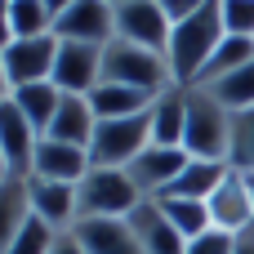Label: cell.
Returning <instances> with one entry per match:
<instances>
[{"instance_id": "6da1fadb", "label": "cell", "mask_w": 254, "mask_h": 254, "mask_svg": "<svg viewBox=\"0 0 254 254\" xmlns=\"http://www.w3.org/2000/svg\"><path fill=\"white\" fill-rule=\"evenodd\" d=\"M223 36H228V27H223L219 0H210L201 13H192V18H183V22H174L170 45H165V63H170V71H174V85H196L201 71H205V63H210L214 49L223 45Z\"/></svg>"}, {"instance_id": "7a4b0ae2", "label": "cell", "mask_w": 254, "mask_h": 254, "mask_svg": "<svg viewBox=\"0 0 254 254\" xmlns=\"http://www.w3.org/2000/svg\"><path fill=\"white\" fill-rule=\"evenodd\" d=\"M183 152L196 161H223L232 152V112L201 85H188V125H183Z\"/></svg>"}, {"instance_id": "3957f363", "label": "cell", "mask_w": 254, "mask_h": 254, "mask_svg": "<svg viewBox=\"0 0 254 254\" xmlns=\"http://www.w3.org/2000/svg\"><path fill=\"white\" fill-rule=\"evenodd\" d=\"M76 201H80V219H129L147 196L134 188L129 170L94 165V170L76 183Z\"/></svg>"}, {"instance_id": "277c9868", "label": "cell", "mask_w": 254, "mask_h": 254, "mask_svg": "<svg viewBox=\"0 0 254 254\" xmlns=\"http://www.w3.org/2000/svg\"><path fill=\"white\" fill-rule=\"evenodd\" d=\"M103 85H129V89H147V94H165L174 85V71L165 63V54L138 49L129 40H112L103 49Z\"/></svg>"}, {"instance_id": "5b68a950", "label": "cell", "mask_w": 254, "mask_h": 254, "mask_svg": "<svg viewBox=\"0 0 254 254\" xmlns=\"http://www.w3.org/2000/svg\"><path fill=\"white\" fill-rule=\"evenodd\" d=\"M143 147H152V112L125 116V121H98V129L89 138V161L107 165V170H125L138 161Z\"/></svg>"}, {"instance_id": "8992f818", "label": "cell", "mask_w": 254, "mask_h": 254, "mask_svg": "<svg viewBox=\"0 0 254 254\" xmlns=\"http://www.w3.org/2000/svg\"><path fill=\"white\" fill-rule=\"evenodd\" d=\"M9 89H27V85H45L54 80V63H58V36H36V40H9L0 49Z\"/></svg>"}, {"instance_id": "52a82bcc", "label": "cell", "mask_w": 254, "mask_h": 254, "mask_svg": "<svg viewBox=\"0 0 254 254\" xmlns=\"http://www.w3.org/2000/svg\"><path fill=\"white\" fill-rule=\"evenodd\" d=\"M54 36L71 45H98L107 49L116 40V9L107 0H76L54 18Z\"/></svg>"}, {"instance_id": "ba28073f", "label": "cell", "mask_w": 254, "mask_h": 254, "mask_svg": "<svg viewBox=\"0 0 254 254\" xmlns=\"http://www.w3.org/2000/svg\"><path fill=\"white\" fill-rule=\"evenodd\" d=\"M210 210V228L214 232H228V237H241L246 228H254V192H250V174L241 170H228L223 183L214 188V196L205 201Z\"/></svg>"}, {"instance_id": "9c48e42d", "label": "cell", "mask_w": 254, "mask_h": 254, "mask_svg": "<svg viewBox=\"0 0 254 254\" xmlns=\"http://www.w3.org/2000/svg\"><path fill=\"white\" fill-rule=\"evenodd\" d=\"M170 31H174V22L165 18V9L156 0H129V4L116 9V40H129L138 49L165 54Z\"/></svg>"}, {"instance_id": "30bf717a", "label": "cell", "mask_w": 254, "mask_h": 254, "mask_svg": "<svg viewBox=\"0 0 254 254\" xmlns=\"http://www.w3.org/2000/svg\"><path fill=\"white\" fill-rule=\"evenodd\" d=\"M27 201H31V219H40L49 232L67 237L80 223V201L71 183H49V179H27Z\"/></svg>"}, {"instance_id": "8fae6325", "label": "cell", "mask_w": 254, "mask_h": 254, "mask_svg": "<svg viewBox=\"0 0 254 254\" xmlns=\"http://www.w3.org/2000/svg\"><path fill=\"white\" fill-rule=\"evenodd\" d=\"M54 85L63 94H94L103 85V49L98 45H71L58 40V63H54Z\"/></svg>"}, {"instance_id": "7c38bea8", "label": "cell", "mask_w": 254, "mask_h": 254, "mask_svg": "<svg viewBox=\"0 0 254 254\" xmlns=\"http://www.w3.org/2000/svg\"><path fill=\"white\" fill-rule=\"evenodd\" d=\"M192 156L183 152V147H143L138 152V161L134 165H125L129 170V179H134V188L147 196V201H156V196H165L170 188H174V179L183 174V165H188Z\"/></svg>"}, {"instance_id": "4fadbf2b", "label": "cell", "mask_w": 254, "mask_h": 254, "mask_svg": "<svg viewBox=\"0 0 254 254\" xmlns=\"http://www.w3.org/2000/svg\"><path fill=\"white\" fill-rule=\"evenodd\" d=\"M89 170H94L89 147H71V143H58V138H40L36 143L31 179H49V183H71L76 188Z\"/></svg>"}, {"instance_id": "5bb4252c", "label": "cell", "mask_w": 254, "mask_h": 254, "mask_svg": "<svg viewBox=\"0 0 254 254\" xmlns=\"http://www.w3.org/2000/svg\"><path fill=\"white\" fill-rule=\"evenodd\" d=\"M36 143H40V129L13 103H0V156H4V165H9L13 179H31Z\"/></svg>"}, {"instance_id": "9a60e30c", "label": "cell", "mask_w": 254, "mask_h": 254, "mask_svg": "<svg viewBox=\"0 0 254 254\" xmlns=\"http://www.w3.org/2000/svg\"><path fill=\"white\" fill-rule=\"evenodd\" d=\"M125 223H129V232H134L138 254H188V241L174 232V223L161 214L156 201H143Z\"/></svg>"}, {"instance_id": "2e32d148", "label": "cell", "mask_w": 254, "mask_h": 254, "mask_svg": "<svg viewBox=\"0 0 254 254\" xmlns=\"http://www.w3.org/2000/svg\"><path fill=\"white\" fill-rule=\"evenodd\" d=\"M94 129H98L94 103L85 94H63V103H58L49 129H45V138H58V143H71V147H89Z\"/></svg>"}, {"instance_id": "e0dca14e", "label": "cell", "mask_w": 254, "mask_h": 254, "mask_svg": "<svg viewBox=\"0 0 254 254\" xmlns=\"http://www.w3.org/2000/svg\"><path fill=\"white\" fill-rule=\"evenodd\" d=\"M71 237L80 241L85 254H138L125 219H80Z\"/></svg>"}, {"instance_id": "ac0fdd59", "label": "cell", "mask_w": 254, "mask_h": 254, "mask_svg": "<svg viewBox=\"0 0 254 254\" xmlns=\"http://www.w3.org/2000/svg\"><path fill=\"white\" fill-rule=\"evenodd\" d=\"M183 125H188V85H170L152 103V143L183 147Z\"/></svg>"}, {"instance_id": "d6986e66", "label": "cell", "mask_w": 254, "mask_h": 254, "mask_svg": "<svg viewBox=\"0 0 254 254\" xmlns=\"http://www.w3.org/2000/svg\"><path fill=\"white\" fill-rule=\"evenodd\" d=\"M156 98H161V94L129 89V85H98V89L89 94V103H94L98 121H125V116H143V112H152V103H156Z\"/></svg>"}, {"instance_id": "ffe728a7", "label": "cell", "mask_w": 254, "mask_h": 254, "mask_svg": "<svg viewBox=\"0 0 254 254\" xmlns=\"http://www.w3.org/2000/svg\"><path fill=\"white\" fill-rule=\"evenodd\" d=\"M31 223V201H27V179H9L0 188V254L18 241V232Z\"/></svg>"}, {"instance_id": "44dd1931", "label": "cell", "mask_w": 254, "mask_h": 254, "mask_svg": "<svg viewBox=\"0 0 254 254\" xmlns=\"http://www.w3.org/2000/svg\"><path fill=\"white\" fill-rule=\"evenodd\" d=\"M232 165H223V161H188L183 165V174L174 179V188L165 192V196H188V201H210L214 196V188L223 183V174H228Z\"/></svg>"}, {"instance_id": "7402d4cb", "label": "cell", "mask_w": 254, "mask_h": 254, "mask_svg": "<svg viewBox=\"0 0 254 254\" xmlns=\"http://www.w3.org/2000/svg\"><path fill=\"white\" fill-rule=\"evenodd\" d=\"M254 63V40L246 36H223V45L214 49V58L205 63V71H201V89H210V85H219V80H228V76H237L241 67H250Z\"/></svg>"}, {"instance_id": "603a6c76", "label": "cell", "mask_w": 254, "mask_h": 254, "mask_svg": "<svg viewBox=\"0 0 254 254\" xmlns=\"http://www.w3.org/2000/svg\"><path fill=\"white\" fill-rule=\"evenodd\" d=\"M9 103L40 129V138H45V129H49V121H54V112H58V103H63V89L54 85V80H45V85H27V89H13L9 94Z\"/></svg>"}, {"instance_id": "cb8c5ba5", "label": "cell", "mask_w": 254, "mask_h": 254, "mask_svg": "<svg viewBox=\"0 0 254 254\" xmlns=\"http://www.w3.org/2000/svg\"><path fill=\"white\" fill-rule=\"evenodd\" d=\"M156 205H161V214L174 223V232H179L183 241H196V237H205V232H210V210H205V201H188V196H156Z\"/></svg>"}, {"instance_id": "d4e9b609", "label": "cell", "mask_w": 254, "mask_h": 254, "mask_svg": "<svg viewBox=\"0 0 254 254\" xmlns=\"http://www.w3.org/2000/svg\"><path fill=\"white\" fill-rule=\"evenodd\" d=\"M9 22H13V40L54 36V13L45 0H9Z\"/></svg>"}, {"instance_id": "484cf974", "label": "cell", "mask_w": 254, "mask_h": 254, "mask_svg": "<svg viewBox=\"0 0 254 254\" xmlns=\"http://www.w3.org/2000/svg\"><path fill=\"white\" fill-rule=\"evenodd\" d=\"M228 165L254 174V107L250 112H232V152H228Z\"/></svg>"}, {"instance_id": "4316f807", "label": "cell", "mask_w": 254, "mask_h": 254, "mask_svg": "<svg viewBox=\"0 0 254 254\" xmlns=\"http://www.w3.org/2000/svg\"><path fill=\"white\" fill-rule=\"evenodd\" d=\"M210 94H214L228 112H250V107H254V63H250V67H241L237 76L210 85Z\"/></svg>"}, {"instance_id": "83f0119b", "label": "cell", "mask_w": 254, "mask_h": 254, "mask_svg": "<svg viewBox=\"0 0 254 254\" xmlns=\"http://www.w3.org/2000/svg\"><path fill=\"white\" fill-rule=\"evenodd\" d=\"M219 9H223L228 36H246V40H254V0H219Z\"/></svg>"}, {"instance_id": "f1b7e54d", "label": "cell", "mask_w": 254, "mask_h": 254, "mask_svg": "<svg viewBox=\"0 0 254 254\" xmlns=\"http://www.w3.org/2000/svg\"><path fill=\"white\" fill-rule=\"evenodd\" d=\"M54 241H58V232H49L40 219H31V223L18 232V241L9 246V254H49V250H54Z\"/></svg>"}, {"instance_id": "f546056e", "label": "cell", "mask_w": 254, "mask_h": 254, "mask_svg": "<svg viewBox=\"0 0 254 254\" xmlns=\"http://www.w3.org/2000/svg\"><path fill=\"white\" fill-rule=\"evenodd\" d=\"M188 254H232V237L228 232H205V237H196V241H188Z\"/></svg>"}, {"instance_id": "4dcf8cb0", "label": "cell", "mask_w": 254, "mask_h": 254, "mask_svg": "<svg viewBox=\"0 0 254 254\" xmlns=\"http://www.w3.org/2000/svg\"><path fill=\"white\" fill-rule=\"evenodd\" d=\"M161 9H165V18L170 22H183V18H192V13H201L210 0H156Z\"/></svg>"}, {"instance_id": "1f68e13d", "label": "cell", "mask_w": 254, "mask_h": 254, "mask_svg": "<svg viewBox=\"0 0 254 254\" xmlns=\"http://www.w3.org/2000/svg\"><path fill=\"white\" fill-rule=\"evenodd\" d=\"M13 40V22H9V0H0V49Z\"/></svg>"}, {"instance_id": "d6a6232c", "label": "cell", "mask_w": 254, "mask_h": 254, "mask_svg": "<svg viewBox=\"0 0 254 254\" xmlns=\"http://www.w3.org/2000/svg\"><path fill=\"white\" fill-rule=\"evenodd\" d=\"M49 254H85V250H80V241L67 232V237H58V241H54V250H49Z\"/></svg>"}, {"instance_id": "836d02e7", "label": "cell", "mask_w": 254, "mask_h": 254, "mask_svg": "<svg viewBox=\"0 0 254 254\" xmlns=\"http://www.w3.org/2000/svg\"><path fill=\"white\" fill-rule=\"evenodd\" d=\"M232 254H254V228H246L241 237H232Z\"/></svg>"}, {"instance_id": "e575fe53", "label": "cell", "mask_w": 254, "mask_h": 254, "mask_svg": "<svg viewBox=\"0 0 254 254\" xmlns=\"http://www.w3.org/2000/svg\"><path fill=\"white\" fill-rule=\"evenodd\" d=\"M9 94L13 89H9V76H4V63H0V103H9Z\"/></svg>"}, {"instance_id": "d590c367", "label": "cell", "mask_w": 254, "mask_h": 254, "mask_svg": "<svg viewBox=\"0 0 254 254\" xmlns=\"http://www.w3.org/2000/svg\"><path fill=\"white\" fill-rule=\"evenodd\" d=\"M45 4H49V13H54V18H58V13H63V9H67V4H76V0H45Z\"/></svg>"}, {"instance_id": "8d00e7d4", "label": "cell", "mask_w": 254, "mask_h": 254, "mask_svg": "<svg viewBox=\"0 0 254 254\" xmlns=\"http://www.w3.org/2000/svg\"><path fill=\"white\" fill-rule=\"evenodd\" d=\"M9 179H13V174H9V165H4V156H0V188H4Z\"/></svg>"}, {"instance_id": "74e56055", "label": "cell", "mask_w": 254, "mask_h": 254, "mask_svg": "<svg viewBox=\"0 0 254 254\" xmlns=\"http://www.w3.org/2000/svg\"><path fill=\"white\" fill-rule=\"evenodd\" d=\"M107 4H112V9H121V4H129V0H107Z\"/></svg>"}, {"instance_id": "f35d334b", "label": "cell", "mask_w": 254, "mask_h": 254, "mask_svg": "<svg viewBox=\"0 0 254 254\" xmlns=\"http://www.w3.org/2000/svg\"><path fill=\"white\" fill-rule=\"evenodd\" d=\"M250 192H254V174H250Z\"/></svg>"}]
</instances>
